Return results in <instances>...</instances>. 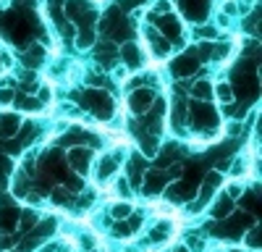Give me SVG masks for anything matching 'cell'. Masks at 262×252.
<instances>
[{
  "label": "cell",
  "instance_id": "obj_3",
  "mask_svg": "<svg viewBox=\"0 0 262 252\" xmlns=\"http://www.w3.org/2000/svg\"><path fill=\"white\" fill-rule=\"evenodd\" d=\"M123 155H126L123 144H121V147H116V150H111V153L100 155V158H97V163L92 165V168H95V181H97V184H107V181H111V179L118 174Z\"/></svg>",
  "mask_w": 262,
  "mask_h": 252
},
{
  "label": "cell",
  "instance_id": "obj_18",
  "mask_svg": "<svg viewBox=\"0 0 262 252\" xmlns=\"http://www.w3.org/2000/svg\"><path fill=\"white\" fill-rule=\"evenodd\" d=\"M242 242H244L247 252H259V247H262V228H259L257 223L249 226L244 234H242Z\"/></svg>",
  "mask_w": 262,
  "mask_h": 252
},
{
  "label": "cell",
  "instance_id": "obj_19",
  "mask_svg": "<svg viewBox=\"0 0 262 252\" xmlns=\"http://www.w3.org/2000/svg\"><path fill=\"white\" fill-rule=\"evenodd\" d=\"M76 48L79 50H90V48H95V37H97V29L95 27H81V29H76Z\"/></svg>",
  "mask_w": 262,
  "mask_h": 252
},
{
  "label": "cell",
  "instance_id": "obj_27",
  "mask_svg": "<svg viewBox=\"0 0 262 252\" xmlns=\"http://www.w3.org/2000/svg\"><path fill=\"white\" fill-rule=\"evenodd\" d=\"M11 165H13V163H11V158H8V155H0V179H6V176L13 171Z\"/></svg>",
  "mask_w": 262,
  "mask_h": 252
},
{
  "label": "cell",
  "instance_id": "obj_24",
  "mask_svg": "<svg viewBox=\"0 0 262 252\" xmlns=\"http://www.w3.org/2000/svg\"><path fill=\"white\" fill-rule=\"evenodd\" d=\"M50 200H53V205H58V207H63V205H71V192L69 189H63V186H53L50 189Z\"/></svg>",
  "mask_w": 262,
  "mask_h": 252
},
{
  "label": "cell",
  "instance_id": "obj_25",
  "mask_svg": "<svg viewBox=\"0 0 262 252\" xmlns=\"http://www.w3.org/2000/svg\"><path fill=\"white\" fill-rule=\"evenodd\" d=\"M244 189H247V186H244L242 181H231V184L226 186V195H228V197H231V200L236 202V200H242V195H244Z\"/></svg>",
  "mask_w": 262,
  "mask_h": 252
},
{
  "label": "cell",
  "instance_id": "obj_8",
  "mask_svg": "<svg viewBox=\"0 0 262 252\" xmlns=\"http://www.w3.org/2000/svg\"><path fill=\"white\" fill-rule=\"evenodd\" d=\"M144 42H147V50L155 55V58H165V55H170V50H173V45L170 42L155 29V27H144Z\"/></svg>",
  "mask_w": 262,
  "mask_h": 252
},
{
  "label": "cell",
  "instance_id": "obj_26",
  "mask_svg": "<svg viewBox=\"0 0 262 252\" xmlns=\"http://www.w3.org/2000/svg\"><path fill=\"white\" fill-rule=\"evenodd\" d=\"M13 97H16V90L0 87V105H13Z\"/></svg>",
  "mask_w": 262,
  "mask_h": 252
},
{
  "label": "cell",
  "instance_id": "obj_2",
  "mask_svg": "<svg viewBox=\"0 0 262 252\" xmlns=\"http://www.w3.org/2000/svg\"><path fill=\"white\" fill-rule=\"evenodd\" d=\"M79 108L90 111L97 121H111L113 113H116V102H113V97L107 95L105 90L90 87V90H84L79 95Z\"/></svg>",
  "mask_w": 262,
  "mask_h": 252
},
{
  "label": "cell",
  "instance_id": "obj_5",
  "mask_svg": "<svg viewBox=\"0 0 262 252\" xmlns=\"http://www.w3.org/2000/svg\"><path fill=\"white\" fill-rule=\"evenodd\" d=\"M168 184H170V176L163 171V168H147L144 176H142V192L147 197H160Z\"/></svg>",
  "mask_w": 262,
  "mask_h": 252
},
{
  "label": "cell",
  "instance_id": "obj_15",
  "mask_svg": "<svg viewBox=\"0 0 262 252\" xmlns=\"http://www.w3.org/2000/svg\"><path fill=\"white\" fill-rule=\"evenodd\" d=\"M189 95H191V100L210 102V100H212V81H210V79H196V81H191Z\"/></svg>",
  "mask_w": 262,
  "mask_h": 252
},
{
  "label": "cell",
  "instance_id": "obj_4",
  "mask_svg": "<svg viewBox=\"0 0 262 252\" xmlns=\"http://www.w3.org/2000/svg\"><path fill=\"white\" fill-rule=\"evenodd\" d=\"M66 165H71V171L76 176H90L92 174V165H95V150H92V147H86V144L69 147Z\"/></svg>",
  "mask_w": 262,
  "mask_h": 252
},
{
  "label": "cell",
  "instance_id": "obj_20",
  "mask_svg": "<svg viewBox=\"0 0 262 252\" xmlns=\"http://www.w3.org/2000/svg\"><path fill=\"white\" fill-rule=\"evenodd\" d=\"M107 213H111V218L118 223V221H126L131 213H134V205H131V202H123V200H116L111 207H107Z\"/></svg>",
  "mask_w": 262,
  "mask_h": 252
},
{
  "label": "cell",
  "instance_id": "obj_10",
  "mask_svg": "<svg viewBox=\"0 0 262 252\" xmlns=\"http://www.w3.org/2000/svg\"><path fill=\"white\" fill-rule=\"evenodd\" d=\"M95 60L100 69H111L113 63L118 60V45L111 39H100L95 42Z\"/></svg>",
  "mask_w": 262,
  "mask_h": 252
},
{
  "label": "cell",
  "instance_id": "obj_21",
  "mask_svg": "<svg viewBox=\"0 0 262 252\" xmlns=\"http://www.w3.org/2000/svg\"><path fill=\"white\" fill-rule=\"evenodd\" d=\"M13 105H18L21 111H27V113H39V111H45L42 105L37 102V97H32V95H16L13 97Z\"/></svg>",
  "mask_w": 262,
  "mask_h": 252
},
{
  "label": "cell",
  "instance_id": "obj_28",
  "mask_svg": "<svg viewBox=\"0 0 262 252\" xmlns=\"http://www.w3.org/2000/svg\"><path fill=\"white\" fill-rule=\"evenodd\" d=\"M226 132H228V134H233V137H236V134H238V132H242V123H238V121H231V123H228V126H226Z\"/></svg>",
  "mask_w": 262,
  "mask_h": 252
},
{
  "label": "cell",
  "instance_id": "obj_9",
  "mask_svg": "<svg viewBox=\"0 0 262 252\" xmlns=\"http://www.w3.org/2000/svg\"><path fill=\"white\" fill-rule=\"evenodd\" d=\"M118 58L126 66V71H137V69L144 66V53H142V48L137 45V42H131V39L118 48Z\"/></svg>",
  "mask_w": 262,
  "mask_h": 252
},
{
  "label": "cell",
  "instance_id": "obj_23",
  "mask_svg": "<svg viewBox=\"0 0 262 252\" xmlns=\"http://www.w3.org/2000/svg\"><path fill=\"white\" fill-rule=\"evenodd\" d=\"M113 195L123 202H131V195H134V189H131V184L126 181V176L116 179V186H113Z\"/></svg>",
  "mask_w": 262,
  "mask_h": 252
},
{
  "label": "cell",
  "instance_id": "obj_12",
  "mask_svg": "<svg viewBox=\"0 0 262 252\" xmlns=\"http://www.w3.org/2000/svg\"><path fill=\"white\" fill-rule=\"evenodd\" d=\"M18 216H21V207L16 205H0V234H13L16 231V223H18Z\"/></svg>",
  "mask_w": 262,
  "mask_h": 252
},
{
  "label": "cell",
  "instance_id": "obj_1",
  "mask_svg": "<svg viewBox=\"0 0 262 252\" xmlns=\"http://www.w3.org/2000/svg\"><path fill=\"white\" fill-rule=\"evenodd\" d=\"M186 108H189V126L200 129L205 134V139L217 137V129H221V111H217L212 102L191 100Z\"/></svg>",
  "mask_w": 262,
  "mask_h": 252
},
{
  "label": "cell",
  "instance_id": "obj_13",
  "mask_svg": "<svg viewBox=\"0 0 262 252\" xmlns=\"http://www.w3.org/2000/svg\"><path fill=\"white\" fill-rule=\"evenodd\" d=\"M18 132H21V113H16V111L0 113V137L13 139Z\"/></svg>",
  "mask_w": 262,
  "mask_h": 252
},
{
  "label": "cell",
  "instance_id": "obj_22",
  "mask_svg": "<svg viewBox=\"0 0 262 252\" xmlns=\"http://www.w3.org/2000/svg\"><path fill=\"white\" fill-rule=\"evenodd\" d=\"M244 32L254 34V39H259V8L254 6V11L244 13Z\"/></svg>",
  "mask_w": 262,
  "mask_h": 252
},
{
  "label": "cell",
  "instance_id": "obj_17",
  "mask_svg": "<svg viewBox=\"0 0 262 252\" xmlns=\"http://www.w3.org/2000/svg\"><path fill=\"white\" fill-rule=\"evenodd\" d=\"M37 223H39V213H34V210H29V207H21V216H18L16 231H21V234H32Z\"/></svg>",
  "mask_w": 262,
  "mask_h": 252
},
{
  "label": "cell",
  "instance_id": "obj_14",
  "mask_svg": "<svg viewBox=\"0 0 262 252\" xmlns=\"http://www.w3.org/2000/svg\"><path fill=\"white\" fill-rule=\"evenodd\" d=\"M128 176H126V181L131 184V186H142V176H144V171H147V165H144V158L142 155H131V160H128Z\"/></svg>",
  "mask_w": 262,
  "mask_h": 252
},
{
  "label": "cell",
  "instance_id": "obj_16",
  "mask_svg": "<svg viewBox=\"0 0 262 252\" xmlns=\"http://www.w3.org/2000/svg\"><path fill=\"white\" fill-rule=\"evenodd\" d=\"M212 100H217L221 105H231V102H236V95H233L231 81H215V84H212Z\"/></svg>",
  "mask_w": 262,
  "mask_h": 252
},
{
  "label": "cell",
  "instance_id": "obj_11",
  "mask_svg": "<svg viewBox=\"0 0 262 252\" xmlns=\"http://www.w3.org/2000/svg\"><path fill=\"white\" fill-rule=\"evenodd\" d=\"M233 205H236V202H233L226 192H217V195H215V200H212V205H210V218L223 223L226 218H231V216H233V210H236Z\"/></svg>",
  "mask_w": 262,
  "mask_h": 252
},
{
  "label": "cell",
  "instance_id": "obj_6",
  "mask_svg": "<svg viewBox=\"0 0 262 252\" xmlns=\"http://www.w3.org/2000/svg\"><path fill=\"white\" fill-rule=\"evenodd\" d=\"M155 92H152L149 87H139V90H131L128 92V97H126V108H128V113H134V116H144L149 108H152V102H155Z\"/></svg>",
  "mask_w": 262,
  "mask_h": 252
},
{
  "label": "cell",
  "instance_id": "obj_7",
  "mask_svg": "<svg viewBox=\"0 0 262 252\" xmlns=\"http://www.w3.org/2000/svg\"><path fill=\"white\" fill-rule=\"evenodd\" d=\"M200 66H202V60L196 58V50H186L170 63V71L179 79H189V76H194L196 71H200Z\"/></svg>",
  "mask_w": 262,
  "mask_h": 252
}]
</instances>
